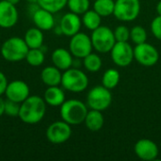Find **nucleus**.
<instances>
[{
    "label": "nucleus",
    "instance_id": "obj_1",
    "mask_svg": "<svg viewBox=\"0 0 161 161\" xmlns=\"http://www.w3.org/2000/svg\"><path fill=\"white\" fill-rule=\"evenodd\" d=\"M46 103L44 99L38 95H29L20 105L19 118L27 125L39 124L45 116Z\"/></svg>",
    "mask_w": 161,
    "mask_h": 161
},
{
    "label": "nucleus",
    "instance_id": "obj_2",
    "mask_svg": "<svg viewBox=\"0 0 161 161\" xmlns=\"http://www.w3.org/2000/svg\"><path fill=\"white\" fill-rule=\"evenodd\" d=\"M88 111V106L78 99L65 100L59 108L61 120L70 125H78L83 124Z\"/></svg>",
    "mask_w": 161,
    "mask_h": 161
},
{
    "label": "nucleus",
    "instance_id": "obj_3",
    "mask_svg": "<svg viewBox=\"0 0 161 161\" xmlns=\"http://www.w3.org/2000/svg\"><path fill=\"white\" fill-rule=\"evenodd\" d=\"M29 50L25 39L11 37L6 40L1 46V55L4 59L9 62H17L25 58Z\"/></svg>",
    "mask_w": 161,
    "mask_h": 161
},
{
    "label": "nucleus",
    "instance_id": "obj_4",
    "mask_svg": "<svg viewBox=\"0 0 161 161\" xmlns=\"http://www.w3.org/2000/svg\"><path fill=\"white\" fill-rule=\"evenodd\" d=\"M62 88L71 92H82L89 86V78L86 73L79 68L71 67L62 73Z\"/></svg>",
    "mask_w": 161,
    "mask_h": 161
},
{
    "label": "nucleus",
    "instance_id": "obj_5",
    "mask_svg": "<svg viewBox=\"0 0 161 161\" xmlns=\"http://www.w3.org/2000/svg\"><path fill=\"white\" fill-rule=\"evenodd\" d=\"M91 39L93 49L101 54L110 52L116 42L113 30L102 25L96 29L92 30Z\"/></svg>",
    "mask_w": 161,
    "mask_h": 161
},
{
    "label": "nucleus",
    "instance_id": "obj_6",
    "mask_svg": "<svg viewBox=\"0 0 161 161\" xmlns=\"http://www.w3.org/2000/svg\"><path fill=\"white\" fill-rule=\"evenodd\" d=\"M112 103L110 90L102 86H95L90 90L87 95V106L91 109L105 111Z\"/></svg>",
    "mask_w": 161,
    "mask_h": 161
},
{
    "label": "nucleus",
    "instance_id": "obj_7",
    "mask_svg": "<svg viewBox=\"0 0 161 161\" xmlns=\"http://www.w3.org/2000/svg\"><path fill=\"white\" fill-rule=\"evenodd\" d=\"M141 12L140 0H116L113 15L117 20L129 23L135 21Z\"/></svg>",
    "mask_w": 161,
    "mask_h": 161
},
{
    "label": "nucleus",
    "instance_id": "obj_8",
    "mask_svg": "<svg viewBox=\"0 0 161 161\" xmlns=\"http://www.w3.org/2000/svg\"><path fill=\"white\" fill-rule=\"evenodd\" d=\"M134 59L144 67H152L159 60V52L156 46L145 42L134 47Z\"/></svg>",
    "mask_w": 161,
    "mask_h": 161
},
{
    "label": "nucleus",
    "instance_id": "obj_9",
    "mask_svg": "<svg viewBox=\"0 0 161 161\" xmlns=\"http://www.w3.org/2000/svg\"><path fill=\"white\" fill-rule=\"evenodd\" d=\"M109 53L118 67H127L134 60V48L128 42H116Z\"/></svg>",
    "mask_w": 161,
    "mask_h": 161
},
{
    "label": "nucleus",
    "instance_id": "obj_10",
    "mask_svg": "<svg viewBox=\"0 0 161 161\" xmlns=\"http://www.w3.org/2000/svg\"><path fill=\"white\" fill-rule=\"evenodd\" d=\"M93 46L92 39L83 32H78L71 37L69 42V50L75 58L83 59L86 56L92 52Z\"/></svg>",
    "mask_w": 161,
    "mask_h": 161
},
{
    "label": "nucleus",
    "instance_id": "obj_11",
    "mask_svg": "<svg viewBox=\"0 0 161 161\" xmlns=\"http://www.w3.org/2000/svg\"><path fill=\"white\" fill-rule=\"evenodd\" d=\"M72 125L61 121L52 123L46 129L47 140L54 144H61L66 142L72 136Z\"/></svg>",
    "mask_w": 161,
    "mask_h": 161
},
{
    "label": "nucleus",
    "instance_id": "obj_12",
    "mask_svg": "<svg viewBox=\"0 0 161 161\" xmlns=\"http://www.w3.org/2000/svg\"><path fill=\"white\" fill-rule=\"evenodd\" d=\"M135 155L142 160H156L159 155L158 146L150 139H141L134 145Z\"/></svg>",
    "mask_w": 161,
    "mask_h": 161
},
{
    "label": "nucleus",
    "instance_id": "obj_13",
    "mask_svg": "<svg viewBox=\"0 0 161 161\" xmlns=\"http://www.w3.org/2000/svg\"><path fill=\"white\" fill-rule=\"evenodd\" d=\"M29 87L23 80H13L8 83L5 91V95L7 99L19 104L23 103L29 96Z\"/></svg>",
    "mask_w": 161,
    "mask_h": 161
},
{
    "label": "nucleus",
    "instance_id": "obj_14",
    "mask_svg": "<svg viewBox=\"0 0 161 161\" xmlns=\"http://www.w3.org/2000/svg\"><path fill=\"white\" fill-rule=\"evenodd\" d=\"M19 14L16 6L7 0L0 1V27L11 28L18 22Z\"/></svg>",
    "mask_w": 161,
    "mask_h": 161
},
{
    "label": "nucleus",
    "instance_id": "obj_15",
    "mask_svg": "<svg viewBox=\"0 0 161 161\" xmlns=\"http://www.w3.org/2000/svg\"><path fill=\"white\" fill-rule=\"evenodd\" d=\"M59 26L61 28L62 35L72 37L80 31L82 26V20L78 14L70 11L61 17L59 21Z\"/></svg>",
    "mask_w": 161,
    "mask_h": 161
},
{
    "label": "nucleus",
    "instance_id": "obj_16",
    "mask_svg": "<svg viewBox=\"0 0 161 161\" xmlns=\"http://www.w3.org/2000/svg\"><path fill=\"white\" fill-rule=\"evenodd\" d=\"M32 20H33L35 26L40 28L42 31L51 30L55 26L54 13L41 7L32 14Z\"/></svg>",
    "mask_w": 161,
    "mask_h": 161
},
{
    "label": "nucleus",
    "instance_id": "obj_17",
    "mask_svg": "<svg viewBox=\"0 0 161 161\" xmlns=\"http://www.w3.org/2000/svg\"><path fill=\"white\" fill-rule=\"evenodd\" d=\"M51 59L54 66L61 71H65L72 67L74 56L72 55L70 50H67L65 48H57L53 51Z\"/></svg>",
    "mask_w": 161,
    "mask_h": 161
},
{
    "label": "nucleus",
    "instance_id": "obj_18",
    "mask_svg": "<svg viewBox=\"0 0 161 161\" xmlns=\"http://www.w3.org/2000/svg\"><path fill=\"white\" fill-rule=\"evenodd\" d=\"M43 99L51 107H60L66 100L64 91L58 86L48 87L44 92Z\"/></svg>",
    "mask_w": 161,
    "mask_h": 161
},
{
    "label": "nucleus",
    "instance_id": "obj_19",
    "mask_svg": "<svg viewBox=\"0 0 161 161\" xmlns=\"http://www.w3.org/2000/svg\"><path fill=\"white\" fill-rule=\"evenodd\" d=\"M61 78H62L61 70H59L54 65L43 68L41 73L42 81L48 87L59 86L61 84Z\"/></svg>",
    "mask_w": 161,
    "mask_h": 161
},
{
    "label": "nucleus",
    "instance_id": "obj_20",
    "mask_svg": "<svg viewBox=\"0 0 161 161\" xmlns=\"http://www.w3.org/2000/svg\"><path fill=\"white\" fill-rule=\"evenodd\" d=\"M84 124L86 127L92 132H98L100 131L105 124V119L103 116L102 111L91 109L88 111Z\"/></svg>",
    "mask_w": 161,
    "mask_h": 161
},
{
    "label": "nucleus",
    "instance_id": "obj_21",
    "mask_svg": "<svg viewBox=\"0 0 161 161\" xmlns=\"http://www.w3.org/2000/svg\"><path fill=\"white\" fill-rule=\"evenodd\" d=\"M24 39L29 48H41L43 45L44 36L42 30L35 26L26 30Z\"/></svg>",
    "mask_w": 161,
    "mask_h": 161
},
{
    "label": "nucleus",
    "instance_id": "obj_22",
    "mask_svg": "<svg viewBox=\"0 0 161 161\" xmlns=\"http://www.w3.org/2000/svg\"><path fill=\"white\" fill-rule=\"evenodd\" d=\"M82 25L89 30H94L101 25L102 16L98 14L93 8L87 10L84 14H82Z\"/></svg>",
    "mask_w": 161,
    "mask_h": 161
},
{
    "label": "nucleus",
    "instance_id": "obj_23",
    "mask_svg": "<svg viewBox=\"0 0 161 161\" xmlns=\"http://www.w3.org/2000/svg\"><path fill=\"white\" fill-rule=\"evenodd\" d=\"M121 79V75L115 68H109L105 71L102 76V85L108 90L115 89Z\"/></svg>",
    "mask_w": 161,
    "mask_h": 161
},
{
    "label": "nucleus",
    "instance_id": "obj_24",
    "mask_svg": "<svg viewBox=\"0 0 161 161\" xmlns=\"http://www.w3.org/2000/svg\"><path fill=\"white\" fill-rule=\"evenodd\" d=\"M115 8V0H95L93 9L102 17L113 15Z\"/></svg>",
    "mask_w": 161,
    "mask_h": 161
},
{
    "label": "nucleus",
    "instance_id": "obj_25",
    "mask_svg": "<svg viewBox=\"0 0 161 161\" xmlns=\"http://www.w3.org/2000/svg\"><path fill=\"white\" fill-rule=\"evenodd\" d=\"M84 68L90 73H97L102 68V58L96 53H90L83 58Z\"/></svg>",
    "mask_w": 161,
    "mask_h": 161
},
{
    "label": "nucleus",
    "instance_id": "obj_26",
    "mask_svg": "<svg viewBox=\"0 0 161 161\" xmlns=\"http://www.w3.org/2000/svg\"><path fill=\"white\" fill-rule=\"evenodd\" d=\"M44 52L41 48H29L25 59L30 66L39 67L44 62Z\"/></svg>",
    "mask_w": 161,
    "mask_h": 161
},
{
    "label": "nucleus",
    "instance_id": "obj_27",
    "mask_svg": "<svg viewBox=\"0 0 161 161\" xmlns=\"http://www.w3.org/2000/svg\"><path fill=\"white\" fill-rule=\"evenodd\" d=\"M68 0H39L38 4L41 8L52 12L57 13L67 6Z\"/></svg>",
    "mask_w": 161,
    "mask_h": 161
},
{
    "label": "nucleus",
    "instance_id": "obj_28",
    "mask_svg": "<svg viewBox=\"0 0 161 161\" xmlns=\"http://www.w3.org/2000/svg\"><path fill=\"white\" fill-rule=\"evenodd\" d=\"M90 6V0H68L67 2V7L69 8L70 11L78 15H82L87 10H89Z\"/></svg>",
    "mask_w": 161,
    "mask_h": 161
},
{
    "label": "nucleus",
    "instance_id": "obj_29",
    "mask_svg": "<svg viewBox=\"0 0 161 161\" xmlns=\"http://www.w3.org/2000/svg\"><path fill=\"white\" fill-rule=\"evenodd\" d=\"M147 31L142 25H135L130 29V40L135 44L143 43L147 40Z\"/></svg>",
    "mask_w": 161,
    "mask_h": 161
},
{
    "label": "nucleus",
    "instance_id": "obj_30",
    "mask_svg": "<svg viewBox=\"0 0 161 161\" xmlns=\"http://www.w3.org/2000/svg\"><path fill=\"white\" fill-rule=\"evenodd\" d=\"M113 33L116 42H128L130 40V29L126 25H118L113 30Z\"/></svg>",
    "mask_w": 161,
    "mask_h": 161
},
{
    "label": "nucleus",
    "instance_id": "obj_31",
    "mask_svg": "<svg viewBox=\"0 0 161 161\" xmlns=\"http://www.w3.org/2000/svg\"><path fill=\"white\" fill-rule=\"evenodd\" d=\"M20 105L21 104L19 103L7 99L5 102V114L8 117H18L20 112Z\"/></svg>",
    "mask_w": 161,
    "mask_h": 161
},
{
    "label": "nucleus",
    "instance_id": "obj_32",
    "mask_svg": "<svg viewBox=\"0 0 161 161\" xmlns=\"http://www.w3.org/2000/svg\"><path fill=\"white\" fill-rule=\"evenodd\" d=\"M150 28L154 37L161 41V15H158L153 19L150 25Z\"/></svg>",
    "mask_w": 161,
    "mask_h": 161
},
{
    "label": "nucleus",
    "instance_id": "obj_33",
    "mask_svg": "<svg viewBox=\"0 0 161 161\" xmlns=\"http://www.w3.org/2000/svg\"><path fill=\"white\" fill-rule=\"evenodd\" d=\"M8 79H7V76L5 75V74L3 72L0 71V96L5 94V91H6V88L8 86Z\"/></svg>",
    "mask_w": 161,
    "mask_h": 161
},
{
    "label": "nucleus",
    "instance_id": "obj_34",
    "mask_svg": "<svg viewBox=\"0 0 161 161\" xmlns=\"http://www.w3.org/2000/svg\"><path fill=\"white\" fill-rule=\"evenodd\" d=\"M5 100L0 96V117L5 114Z\"/></svg>",
    "mask_w": 161,
    "mask_h": 161
},
{
    "label": "nucleus",
    "instance_id": "obj_35",
    "mask_svg": "<svg viewBox=\"0 0 161 161\" xmlns=\"http://www.w3.org/2000/svg\"><path fill=\"white\" fill-rule=\"evenodd\" d=\"M156 10H157V13L158 15H161V0H159L157 4V7H156Z\"/></svg>",
    "mask_w": 161,
    "mask_h": 161
},
{
    "label": "nucleus",
    "instance_id": "obj_36",
    "mask_svg": "<svg viewBox=\"0 0 161 161\" xmlns=\"http://www.w3.org/2000/svg\"><path fill=\"white\" fill-rule=\"evenodd\" d=\"M7 1H8V2H9V3H11V4H13V5H15V6H16V5H17V4H18V3H19V2H20V1H21V0H7Z\"/></svg>",
    "mask_w": 161,
    "mask_h": 161
},
{
    "label": "nucleus",
    "instance_id": "obj_37",
    "mask_svg": "<svg viewBox=\"0 0 161 161\" xmlns=\"http://www.w3.org/2000/svg\"><path fill=\"white\" fill-rule=\"evenodd\" d=\"M28 4H38L39 0H25Z\"/></svg>",
    "mask_w": 161,
    "mask_h": 161
}]
</instances>
